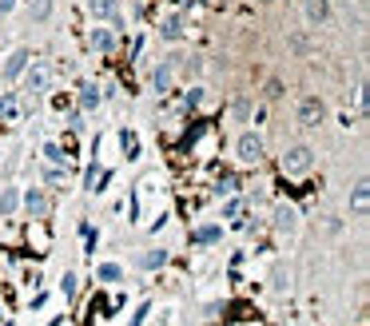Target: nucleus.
Here are the masks:
<instances>
[{
  "label": "nucleus",
  "mask_w": 370,
  "mask_h": 326,
  "mask_svg": "<svg viewBox=\"0 0 370 326\" xmlns=\"http://www.w3.org/2000/svg\"><path fill=\"white\" fill-rule=\"evenodd\" d=\"M311 167H315V151L306 144H295L287 155H283V175H306Z\"/></svg>",
  "instance_id": "obj_1"
},
{
  "label": "nucleus",
  "mask_w": 370,
  "mask_h": 326,
  "mask_svg": "<svg viewBox=\"0 0 370 326\" xmlns=\"http://www.w3.org/2000/svg\"><path fill=\"white\" fill-rule=\"evenodd\" d=\"M295 115H299V124H303V128H319L322 119H326V104H322L319 96H303Z\"/></svg>",
  "instance_id": "obj_2"
},
{
  "label": "nucleus",
  "mask_w": 370,
  "mask_h": 326,
  "mask_svg": "<svg viewBox=\"0 0 370 326\" xmlns=\"http://www.w3.org/2000/svg\"><path fill=\"white\" fill-rule=\"evenodd\" d=\"M28 60H33V52L28 48H12L8 52V60L0 64V80H20L24 68H28Z\"/></svg>",
  "instance_id": "obj_3"
},
{
  "label": "nucleus",
  "mask_w": 370,
  "mask_h": 326,
  "mask_svg": "<svg viewBox=\"0 0 370 326\" xmlns=\"http://www.w3.org/2000/svg\"><path fill=\"white\" fill-rule=\"evenodd\" d=\"M235 155L243 163H259L263 160V140H259L255 131H243L239 140H235Z\"/></svg>",
  "instance_id": "obj_4"
},
{
  "label": "nucleus",
  "mask_w": 370,
  "mask_h": 326,
  "mask_svg": "<svg viewBox=\"0 0 370 326\" xmlns=\"http://www.w3.org/2000/svg\"><path fill=\"white\" fill-rule=\"evenodd\" d=\"M48 84H52V68L28 60V68H24V88H28V92H44Z\"/></svg>",
  "instance_id": "obj_5"
},
{
  "label": "nucleus",
  "mask_w": 370,
  "mask_h": 326,
  "mask_svg": "<svg viewBox=\"0 0 370 326\" xmlns=\"http://www.w3.org/2000/svg\"><path fill=\"white\" fill-rule=\"evenodd\" d=\"M20 207H24V211L33 215V219H44V215L52 211V207H48V195H44L40 187H33V191H24V195H20Z\"/></svg>",
  "instance_id": "obj_6"
},
{
  "label": "nucleus",
  "mask_w": 370,
  "mask_h": 326,
  "mask_svg": "<svg viewBox=\"0 0 370 326\" xmlns=\"http://www.w3.org/2000/svg\"><path fill=\"white\" fill-rule=\"evenodd\" d=\"M351 215H354V219H367V215H370V183L367 180L354 183V191H351Z\"/></svg>",
  "instance_id": "obj_7"
},
{
  "label": "nucleus",
  "mask_w": 370,
  "mask_h": 326,
  "mask_svg": "<svg viewBox=\"0 0 370 326\" xmlns=\"http://www.w3.org/2000/svg\"><path fill=\"white\" fill-rule=\"evenodd\" d=\"M306 24L311 28H319V24H326V17H331V0H306Z\"/></svg>",
  "instance_id": "obj_8"
},
{
  "label": "nucleus",
  "mask_w": 370,
  "mask_h": 326,
  "mask_svg": "<svg viewBox=\"0 0 370 326\" xmlns=\"http://www.w3.org/2000/svg\"><path fill=\"white\" fill-rule=\"evenodd\" d=\"M88 17H96V20H120V8H115V0H88Z\"/></svg>",
  "instance_id": "obj_9"
},
{
  "label": "nucleus",
  "mask_w": 370,
  "mask_h": 326,
  "mask_svg": "<svg viewBox=\"0 0 370 326\" xmlns=\"http://www.w3.org/2000/svg\"><path fill=\"white\" fill-rule=\"evenodd\" d=\"M96 278L100 282H108V287H115V282H124V267H120V262H100Z\"/></svg>",
  "instance_id": "obj_10"
},
{
  "label": "nucleus",
  "mask_w": 370,
  "mask_h": 326,
  "mask_svg": "<svg viewBox=\"0 0 370 326\" xmlns=\"http://www.w3.org/2000/svg\"><path fill=\"white\" fill-rule=\"evenodd\" d=\"M17 207H20V191L17 187H4L0 191V215L8 219V215H17Z\"/></svg>",
  "instance_id": "obj_11"
},
{
  "label": "nucleus",
  "mask_w": 370,
  "mask_h": 326,
  "mask_svg": "<svg viewBox=\"0 0 370 326\" xmlns=\"http://www.w3.org/2000/svg\"><path fill=\"white\" fill-rule=\"evenodd\" d=\"M80 108H84V112L100 108V88H96V84H84V88H80Z\"/></svg>",
  "instance_id": "obj_12"
},
{
  "label": "nucleus",
  "mask_w": 370,
  "mask_h": 326,
  "mask_svg": "<svg viewBox=\"0 0 370 326\" xmlns=\"http://www.w3.org/2000/svg\"><path fill=\"white\" fill-rule=\"evenodd\" d=\"M92 48H96V52H112V32H108V28H92Z\"/></svg>",
  "instance_id": "obj_13"
},
{
  "label": "nucleus",
  "mask_w": 370,
  "mask_h": 326,
  "mask_svg": "<svg viewBox=\"0 0 370 326\" xmlns=\"http://www.w3.org/2000/svg\"><path fill=\"white\" fill-rule=\"evenodd\" d=\"M219 235H223V227H215V223H207V227H199V231H195L192 239H195V243H215Z\"/></svg>",
  "instance_id": "obj_14"
},
{
  "label": "nucleus",
  "mask_w": 370,
  "mask_h": 326,
  "mask_svg": "<svg viewBox=\"0 0 370 326\" xmlns=\"http://www.w3.org/2000/svg\"><path fill=\"white\" fill-rule=\"evenodd\" d=\"M163 262H167V251H147V255H140V267H147V271H156Z\"/></svg>",
  "instance_id": "obj_15"
},
{
  "label": "nucleus",
  "mask_w": 370,
  "mask_h": 326,
  "mask_svg": "<svg viewBox=\"0 0 370 326\" xmlns=\"http://www.w3.org/2000/svg\"><path fill=\"white\" fill-rule=\"evenodd\" d=\"M44 155H48L52 167H64V147H60V144H48V147H44Z\"/></svg>",
  "instance_id": "obj_16"
},
{
  "label": "nucleus",
  "mask_w": 370,
  "mask_h": 326,
  "mask_svg": "<svg viewBox=\"0 0 370 326\" xmlns=\"http://www.w3.org/2000/svg\"><path fill=\"white\" fill-rule=\"evenodd\" d=\"M279 231H295V211L290 207H279Z\"/></svg>",
  "instance_id": "obj_17"
},
{
  "label": "nucleus",
  "mask_w": 370,
  "mask_h": 326,
  "mask_svg": "<svg viewBox=\"0 0 370 326\" xmlns=\"http://www.w3.org/2000/svg\"><path fill=\"white\" fill-rule=\"evenodd\" d=\"M48 12H52V0H36L33 4V20H48Z\"/></svg>",
  "instance_id": "obj_18"
},
{
  "label": "nucleus",
  "mask_w": 370,
  "mask_h": 326,
  "mask_svg": "<svg viewBox=\"0 0 370 326\" xmlns=\"http://www.w3.org/2000/svg\"><path fill=\"white\" fill-rule=\"evenodd\" d=\"M179 32H183V28H179V20H167V28H163V36H167V40H179Z\"/></svg>",
  "instance_id": "obj_19"
},
{
  "label": "nucleus",
  "mask_w": 370,
  "mask_h": 326,
  "mask_svg": "<svg viewBox=\"0 0 370 326\" xmlns=\"http://www.w3.org/2000/svg\"><path fill=\"white\" fill-rule=\"evenodd\" d=\"M60 287H64L68 298H76V275H64V282H60Z\"/></svg>",
  "instance_id": "obj_20"
},
{
  "label": "nucleus",
  "mask_w": 370,
  "mask_h": 326,
  "mask_svg": "<svg viewBox=\"0 0 370 326\" xmlns=\"http://www.w3.org/2000/svg\"><path fill=\"white\" fill-rule=\"evenodd\" d=\"M227 191H235V180H231V175H223V180H219V195H227Z\"/></svg>",
  "instance_id": "obj_21"
},
{
  "label": "nucleus",
  "mask_w": 370,
  "mask_h": 326,
  "mask_svg": "<svg viewBox=\"0 0 370 326\" xmlns=\"http://www.w3.org/2000/svg\"><path fill=\"white\" fill-rule=\"evenodd\" d=\"M0 115H17V104L12 99H0Z\"/></svg>",
  "instance_id": "obj_22"
},
{
  "label": "nucleus",
  "mask_w": 370,
  "mask_h": 326,
  "mask_svg": "<svg viewBox=\"0 0 370 326\" xmlns=\"http://www.w3.org/2000/svg\"><path fill=\"white\" fill-rule=\"evenodd\" d=\"M0 318H4V303H0Z\"/></svg>",
  "instance_id": "obj_23"
}]
</instances>
